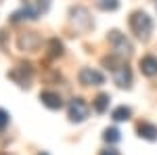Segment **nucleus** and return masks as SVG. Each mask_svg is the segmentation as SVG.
Wrapping results in <instances>:
<instances>
[{
  "label": "nucleus",
  "instance_id": "1",
  "mask_svg": "<svg viewBox=\"0 0 157 155\" xmlns=\"http://www.w3.org/2000/svg\"><path fill=\"white\" fill-rule=\"evenodd\" d=\"M130 27H132V32L140 38V40H149L151 32H153V21H151V17H149L147 13L134 11L132 15H130Z\"/></svg>",
  "mask_w": 157,
  "mask_h": 155
},
{
  "label": "nucleus",
  "instance_id": "2",
  "mask_svg": "<svg viewBox=\"0 0 157 155\" xmlns=\"http://www.w3.org/2000/svg\"><path fill=\"white\" fill-rule=\"evenodd\" d=\"M109 42H111V46H113V50H115V55H117V57L126 59V57H130V55H132V50H134L132 42L124 36V34H120L117 29L109 32Z\"/></svg>",
  "mask_w": 157,
  "mask_h": 155
},
{
  "label": "nucleus",
  "instance_id": "3",
  "mask_svg": "<svg viewBox=\"0 0 157 155\" xmlns=\"http://www.w3.org/2000/svg\"><path fill=\"white\" fill-rule=\"evenodd\" d=\"M32 76H34V69H32V65H29V63L19 65V67H15V69H11V72H9V78H11L13 82H17L19 86H23V88H27V86H29Z\"/></svg>",
  "mask_w": 157,
  "mask_h": 155
},
{
  "label": "nucleus",
  "instance_id": "4",
  "mask_svg": "<svg viewBox=\"0 0 157 155\" xmlns=\"http://www.w3.org/2000/svg\"><path fill=\"white\" fill-rule=\"evenodd\" d=\"M88 105L84 103V99H73L71 103H69V109H67V113H69V119L71 122H84L88 118Z\"/></svg>",
  "mask_w": 157,
  "mask_h": 155
},
{
  "label": "nucleus",
  "instance_id": "5",
  "mask_svg": "<svg viewBox=\"0 0 157 155\" xmlns=\"http://www.w3.org/2000/svg\"><path fill=\"white\" fill-rule=\"evenodd\" d=\"M113 80L120 88H130L132 86V72L126 63H120L115 69H113Z\"/></svg>",
  "mask_w": 157,
  "mask_h": 155
},
{
  "label": "nucleus",
  "instance_id": "6",
  "mask_svg": "<svg viewBox=\"0 0 157 155\" xmlns=\"http://www.w3.org/2000/svg\"><path fill=\"white\" fill-rule=\"evenodd\" d=\"M80 82L84 84V86H101V84L105 82V78H103V73L97 72V69L84 67V69H80Z\"/></svg>",
  "mask_w": 157,
  "mask_h": 155
},
{
  "label": "nucleus",
  "instance_id": "7",
  "mask_svg": "<svg viewBox=\"0 0 157 155\" xmlns=\"http://www.w3.org/2000/svg\"><path fill=\"white\" fill-rule=\"evenodd\" d=\"M40 101H42V105H46L48 109H61V107H63L61 96L57 95V92H52V90H44V92H40Z\"/></svg>",
  "mask_w": 157,
  "mask_h": 155
},
{
  "label": "nucleus",
  "instance_id": "8",
  "mask_svg": "<svg viewBox=\"0 0 157 155\" xmlns=\"http://www.w3.org/2000/svg\"><path fill=\"white\" fill-rule=\"evenodd\" d=\"M140 72L145 73V76H149V78L157 76V57H153V55L143 57L140 59Z\"/></svg>",
  "mask_w": 157,
  "mask_h": 155
},
{
  "label": "nucleus",
  "instance_id": "9",
  "mask_svg": "<svg viewBox=\"0 0 157 155\" xmlns=\"http://www.w3.org/2000/svg\"><path fill=\"white\" fill-rule=\"evenodd\" d=\"M38 44H40V38H38L34 32L23 34V36L19 38V48H21V50H36Z\"/></svg>",
  "mask_w": 157,
  "mask_h": 155
},
{
  "label": "nucleus",
  "instance_id": "10",
  "mask_svg": "<svg viewBox=\"0 0 157 155\" xmlns=\"http://www.w3.org/2000/svg\"><path fill=\"white\" fill-rule=\"evenodd\" d=\"M136 130H138V136L140 138H147V141H155L157 138V126L149 124V122H140Z\"/></svg>",
  "mask_w": 157,
  "mask_h": 155
},
{
  "label": "nucleus",
  "instance_id": "11",
  "mask_svg": "<svg viewBox=\"0 0 157 155\" xmlns=\"http://www.w3.org/2000/svg\"><path fill=\"white\" fill-rule=\"evenodd\" d=\"M132 115V109L126 107V105H120V107L113 109V113H111V118L115 119V122H126V119H130Z\"/></svg>",
  "mask_w": 157,
  "mask_h": 155
},
{
  "label": "nucleus",
  "instance_id": "12",
  "mask_svg": "<svg viewBox=\"0 0 157 155\" xmlns=\"http://www.w3.org/2000/svg\"><path fill=\"white\" fill-rule=\"evenodd\" d=\"M109 101H111L109 95H105V92H103V95H98L97 99H94V109H97L98 113H105L107 107H109Z\"/></svg>",
  "mask_w": 157,
  "mask_h": 155
},
{
  "label": "nucleus",
  "instance_id": "13",
  "mask_svg": "<svg viewBox=\"0 0 157 155\" xmlns=\"http://www.w3.org/2000/svg\"><path fill=\"white\" fill-rule=\"evenodd\" d=\"M61 55H63V44L57 38H52L48 42V57H61Z\"/></svg>",
  "mask_w": 157,
  "mask_h": 155
},
{
  "label": "nucleus",
  "instance_id": "14",
  "mask_svg": "<svg viewBox=\"0 0 157 155\" xmlns=\"http://www.w3.org/2000/svg\"><path fill=\"white\" fill-rule=\"evenodd\" d=\"M97 4L103 11H117L120 9V0H97Z\"/></svg>",
  "mask_w": 157,
  "mask_h": 155
},
{
  "label": "nucleus",
  "instance_id": "15",
  "mask_svg": "<svg viewBox=\"0 0 157 155\" xmlns=\"http://www.w3.org/2000/svg\"><path fill=\"white\" fill-rule=\"evenodd\" d=\"M103 138H105L107 143H117L121 136H120V130H117V128H107V130L103 132Z\"/></svg>",
  "mask_w": 157,
  "mask_h": 155
},
{
  "label": "nucleus",
  "instance_id": "16",
  "mask_svg": "<svg viewBox=\"0 0 157 155\" xmlns=\"http://www.w3.org/2000/svg\"><path fill=\"white\" fill-rule=\"evenodd\" d=\"M9 122H11V118H9V113H6L4 109H0V130H4V128L9 126Z\"/></svg>",
  "mask_w": 157,
  "mask_h": 155
},
{
  "label": "nucleus",
  "instance_id": "17",
  "mask_svg": "<svg viewBox=\"0 0 157 155\" xmlns=\"http://www.w3.org/2000/svg\"><path fill=\"white\" fill-rule=\"evenodd\" d=\"M98 155H120V151L117 149H103Z\"/></svg>",
  "mask_w": 157,
  "mask_h": 155
},
{
  "label": "nucleus",
  "instance_id": "18",
  "mask_svg": "<svg viewBox=\"0 0 157 155\" xmlns=\"http://www.w3.org/2000/svg\"><path fill=\"white\" fill-rule=\"evenodd\" d=\"M0 155H6V153H0Z\"/></svg>",
  "mask_w": 157,
  "mask_h": 155
},
{
  "label": "nucleus",
  "instance_id": "19",
  "mask_svg": "<svg viewBox=\"0 0 157 155\" xmlns=\"http://www.w3.org/2000/svg\"><path fill=\"white\" fill-rule=\"evenodd\" d=\"M155 4H157V0H155Z\"/></svg>",
  "mask_w": 157,
  "mask_h": 155
},
{
  "label": "nucleus",
  "instance_id": "20",
  "mask_svg": "<svg viewBox=\"0 0 157 155\" xmlns=\"http://www.w3.org/2000/svg\"><path fill=\"white\" fill-rule=\"evenodd\" d=\"M44 155H46V153H44Z\"/></svg>",
  "mask_w": 157,
  "mask_h": 155
}]
</instances>
